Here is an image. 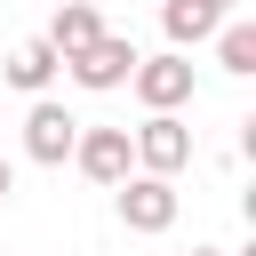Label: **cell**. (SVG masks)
I'll list each match as a JSON object with an SVG mask.
<instances>
[{
	"mask_svg": "<svg viewBox=\"0 0 256 256\" xmlns=\"http://www.w3.org/2000/svg\"><path fill=\"white\" fill-rule=\"evenodd\" d=\"M64 72H72V88L112 96V88H128V72H136V40H128V32H96L88 48L64 56Z\"/></svg>",
	"mask_w": 256,
	"mask_h": 256,
	"instance_id": "obj_3",
	"label": "cell"
},
{
	"mask_svg": "<svg viewBox=\"0 0 256 256\" xmlns=\"http://www.w3.org/2000/svg\"><path fill=\"white\" fill-rule=\"evenodd\" d=\"M192 256H224V248H192Z\"/></svg>",
	"mask_w": 256,
	"mask_h": 256,
	"instance_id": "obj_13",
	"label": "cell"
},
{
	"mask_svg": "<svg viewBox=\"0 0 256 256\" xmlns=\"http://www.w3.org/2000/svg\"><path fill=\"white\" fill-rule=\"evenodd\" d=\"M216 24H224V8H208V0H160V32H168V48H200Z\"/></svg>",
	"mask_w": 256,
	"mask_h": 256,
	"instance_id": "obj_9",
	"label": "cell"
},
{
	"mask_svg": "<svg viewBox=\"0 0 256 256\" xmlns=\"http://www.w3.org/2000/svg\"><path fill=\"white\" fill-rule=\"evenodd\" d=\"M72 136H80V120H72L56 96H32V104H24V160L64 168V160H72Z\"/></svg>",
	"mask_w": 256,
	"mask_h": 256,
	"instance_id": "obj_5",
	"label": "cell"
},
{
	"mask_svg": "<svg viewBox=\"0 0 256 256\" xmlns=\"http://www.w3.org/2000/svg\"><path fill=\"white\" fill-rule=\"evenodd\" d=\"M128 152H136V168H152V176H184V168H192V120H184V112H144V120L128 128Z\"/></svg>",
	"mask_w": 256,
	"mask_h": 256,
	"instance_id": "obj_2",
	"label": "cell"
},
{
	"mask_svg": "<svg viewBox=\"0 0 256 256\" xmlns=\"http://www.w3.org/2000/svg\"><path fill=\"white\" fill-rule=\"evenodd\" d=\"M56 72H64V56L48 48V32H32V40H16V48L0 56V80H8L16 96H48V88H56Z\"/></svg>",
	"mask_w": 256,
	"mask_h": 256,
	"instance_id": "obj_7",
	"label": "cell"
},
{
	"mask_svg": "<svg viewBox=\"0 0 256 256\" xmlns=\"http://www.w3.org/2000/svg\"><path fill=\"white\" fill-rule=\"evenodd\" d=\"M112 208H120V224H128V232H144V240H152V232H168V224H176V208H184V200H176V176L128 168V176L112 184Z\"/></svg>",
	"mask_w": 256,
	"mask_h": 256,
	"instance_id": "obj_1",
	"label": "cell"
},
{
	"mask_svg": "<svg viewBox=\"0 0 256 256\" xmlns=\"http://www.w3.org/2000/svg\"><path fill=\"white\" fill-rule=\"evenodd\" d=\"M96 32H104V0H56V16H48V48H56V56L88 48Z\"/></svg>",
	"mask_w": 256,
	"mask_h": 256,
	"instance_id": "obj_8",
	"label": "cell"
},
{
	"mask_svg": "<svg viewBox=\"0 0 256 256\" xmlns=\"http://www.w3.org/2000/svg\"><path fill=\"white\" fill-rule=\"evenodd\" d=\"M72 168H80L88 184H104V192H112V184L136 168V152H128V128H88V120H80V136H72Z\"/></svg>",
	"mask_w": 256,
	"mask_h": 256,
	"instance_id": "obj_6",
	"label": "cell"
},
{
	"mask_svg": "<svg viewBox=\"0 0 256 256\" xmlns=\"http://www.w3.org/2000/svg\"><path fill=\"white\" fill-rule=\"evenodd\" d=\"M208 40H216V64H224L232 80H248V72H256V24H248V16H224Z\"/></svg>",
	"mask_w": 256,
	"mask_h": 256,
	"instance_id": "obj_10",
	"label": "cell"
},
{
	"mask_svg": "<svg viewBox=\"0 0 256 256\" xmlns=\"http://www.w3.org/2000/svg\"><path fill=\"white\" fill-rule=\"evenodd\" d=\"M8 192H16V168H8V152H0V200H8Z\"/></svg>",
	"mask_w": 256,
	"mask_h": 256,
	"instance_id": "obj_11",
	"label": "cell"
},
{
	"mask_svg": "<svg viewBox=\"0 0 256 256\" xmlns=\"http://www.w3.org/2000/svg\"><path fill=\"white\" fill-rule=\"evenodd\" d=\"M128 88H136V104H144V112H184L200 80H192V56H184V48H160V56H136Z\"/></svg>",
	"mask_w": 256,
	"mask_h": 256,
	"instance_id": "obj_4",
	"label": "cell"
},
{
	"mask_svg": "<svg viewBox=\"0 0 256 256\" xmlns=\"http://www.w3.org/2000/svg\"><path fill=\"white\" fill-rule=\"evenodd\" d=\"M208 8H224V16H232V8H240V0H208Z\"/></svg>",
	"mask_w": 256,
	"mask_h": 256,
	"instance_id": "obj_12",
	"label": "cell"
}]
</instances>
